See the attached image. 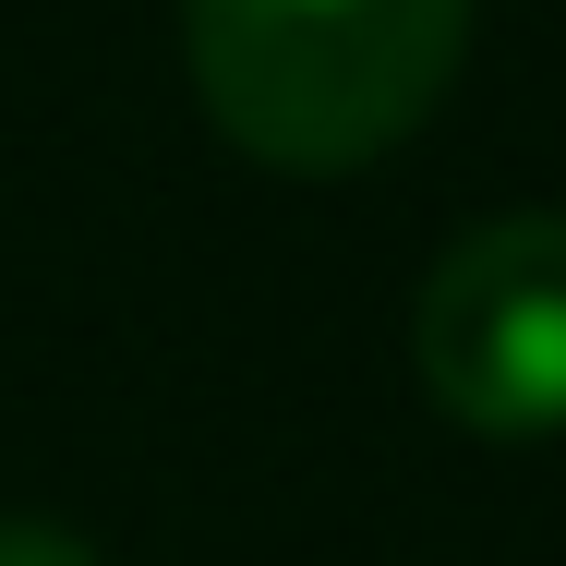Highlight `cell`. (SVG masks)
<instances>
[{
	"instance_id": "obj_1",
	"label": "cell",
	"mask_w": 566,
	"mask_h": 566,
	"mask_svg": "<svg viewBox=\"0 0 566 566\" xmlns=\"http://www.w3.org/2000/svg\"><path fill=\"white\" fill-rule=\"evenodd\" d=\"M181 61L241 157L338 181L434 120L470 61V0H181Z\"/></svg>"
},
{
	"instance_id": "obj_2",
	"label": "cell",
	"mask_w": 566,
	"mask_h": 566,
	"mask_svg": "<svg viewBox=\"0 0 566 566\" xmlns=\"http://www.w3.org/2000/svg\"><path fill=\"white\" fill-rule=\"evenodd\" d=\"M410 374L458 434L494 447H543L566 434V218L518 206V218L458 229L410 302Z\"/></svg>"
},
{
	"instance_id": "obj_3",
	"label": "cell",
	"mask_w": 566,
	"mask_h": 566,
	"mask_svg": "<svg viewBox=\"0 0 566 566\" xmlns=\"http://www.w3.org/2000/svg\"><path fill=\"white\" fill-rule=\"evenodd\" d=\"M0 566H109V555L61 518H0Z\"/></svg>"
}]
</instances>
